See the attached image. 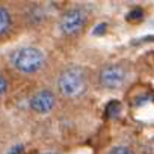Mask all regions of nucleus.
Listing matches in <instances>:
<instances>
[{"instance_id":"6","label":"nucleus","mask_w":154,"mask_h":154,"mask_svg":"<svg viewBox=\"0 0 154 154\" xmlns=\"http://www.w3.org/2000/svg\"><path fill=\"white\" fill-rule=\"evenodd\" d=\"M12 24H14V20H12L11 11L6 6L0 5V38L6 36L11 32Z\"/></svg>"},{"instance_id":"9","label":"nucleus","mask_w":154,"mask_h":154,"mask_svg":"<svg viewBox=\"0 0 154 154\" xmlns=\"http://www.w3.org/2000/svg\"><path fill=\"white\" fill-rule=\"evenodd\" d=\"M119 110H121V106H119V103H116V101H112V103L107 106V113H109L110 116L118 115Z\"/></svg>"},{"instance_id":"13","label":"nucleus","mask_w":154,"mask_h":154,"mask_svg":"<svg viewBox=\"0 0 154 154\" xmlns=\"http://www.w3.org/2000/svg\"><path fill=\"white\" fill-rule=\"evenodd\" d=\"M42 154H60L59 151H45V152H42Z\"/></svg>"},{"instance_id":"8","label":"nucleus","mask_w":154,"mask_h":154,"mask_svg":"<svg viewBox=\"0 0 154 154\" xmlns=\"http://www.w3.org/2000/svg\"><path fill=\"white\" fill-rule=\"evenodd\" d=\"M142 18H143V11H142L140 8L131 9V11L128 12V15H127V20H128V21H139V20H142Z\"/></svg>"},{"instance_id":"3","label":"nucleus","mask_w":154,"mask_h":154,"mask_svg":"<svg viewBox=\"0 0 154 154\" xmlns=\"http://www.w3.org/2000/svg\"><path fill=\"white\" fill-rule=\"evenodd\" d=\"M88 23V12L80 6H71L59 17V30L65 36H75L80 33Z\"/></svg>"},{"instance_id":"2","label":"nucleus","mask_w":154,"mask_h":154,"mask_svg":"<svg viewBox=\"0 0 154 154\" xmlns=\"http://www.w3.org/2000/svg\"><path fill=\"white\" fill-rule=\"evenodd\" d=\"M45 63V54L35 45H24L12 51L11 65L21 74H35Z\"/></svg>"},{"instance_id":"1","label":"nucleus","mask_w":154,"mask_h":154,"mask_svg":"<svg viewBox=\"0 0 154 154\" xmlns=\"http://www.w3.org/2000/svg\"><path fill=\"white\" fill-rule=\"evenodd\" d=\"M57 91L62 97L69 100H77L86 95L89 89V77L82 66H68L60 71L56 80Z\"/></svg>"},{"instance_id":"4","label":"nucleus","mask_w":154,"mask_h":154,"mask_svg":"<svg viewBox=\"0 0 154 154\" xmlns=\"http://www.w3.org/2000/svg\"><path fill=\"white\" fill-rule=\"evenodd\" d=\"M128 77V69L122 63H107L98 71V82L104 89L116 91L121 89Z\"/></svg>"},{"instance_id":"12","label":"nucleus","mask_w":154,"mask_h":154,"mask_svg":"<svg viewBox=\"0 0 154 154\" xmlns=\"http://www.w3.org/2000/svg\"><path fill=\"white\" fill-rule=\"evenodd\" d=\"M21 152H23V146L21 145H17L15 148L11 149V154H21Z\"/></svg>"},{"instance_id":"7","label":"nucleus","mask_w":154,"mask_h":154,"mask_svg":"<svg viewBox=\"0 0 154 154\" xmlns=\"http://www.w3.org/2000/svg\"><path fill=\"white\" fill-rule=\"evenodd\" d=\"M107 154H136V152L127 145H116L112 149H109Z\"/></svg>"},{"instance_id":"10","label":"nucleus","mask_w":154,"mask_h":154,"mask_svg":"<svg viewBox=\"0 0 154 154\" xmlns=\"http://www.w3.org/2000/svg\"><path fill=\"white\" fill-rule=\"evenodd\" d=\"M6 91H8V82H6V79H5V75L0 74V97L5 95Z\"/></svg>"},{"instance_id":"5","label":"nucleus","mask_w":154,"mask_h":154,"mask_svg":"<svg viewBox=\"0 0 154 154\" xmlns=\"http://www.w3.org/2000/svg\"><path fill=\"white\" fill-rule=\"evenodd\" d=\"M29 106H30V109L35 113H38V115H47L56 106V95L50 89H39L38 92H35L30 97Z\"/></svg>"},{"instance_id":"11","label":"nucleus","mask_w":154,"mask_h":154,"mask_svg":"<svg viewBox=\"0 0 154 154\" xmlns=\"http://www.w3.org/2000/svg\"><path fill=\"white\" fill-rule=\"evenodd\" d=\"M104 30H106V24H104V23H101V24H98V26L94 29V33H95V35H101Z\"/></svg>"}]
</instances>
